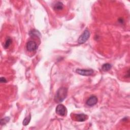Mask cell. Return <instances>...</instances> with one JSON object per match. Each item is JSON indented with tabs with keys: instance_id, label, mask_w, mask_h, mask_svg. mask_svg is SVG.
Listing matches in <instances>:
<instances>
[{
	"instance_id": "cell-3",
	"label": "cell",
	"mask_w": 130,
	"mask_h": 130,
	"mask_svg": "<svg viewBox=\"0 0 130 130\" xmlns=\"http://www.w3.org/2000/svg\"><path fill=\"white\" fill-rule=\"evenodd\" d=\"M56 113L60 116H66L67 114L66 107L62 104H59L56 107Z\"/></svg>"
},
{
	"instance_id": "cell-12",
	"label": "cell",
	"mask_w": 130,
	"mask_h": 130,
	"mask_svg": "<svg viewBox=\"0 0 130 130\" xmlns=\"http://www.w3.org/2000/svg\"><path fill=\"white\" fill-rule=\"evenodd\" d=\"M12 42V39L10 37L8 38L6 40V42L5 43V44H4V48L5 49L8 48L9 47V46H10V45L11 44Z\"/></svg>"
},
{
	"instance_id": "cell-9",
	"label": "cell",
	"mask_w": 130,
	"mask_h": 130,
	"mask_svg": "<svg viewBox=\"0 0 130 130\" xmlns=\"http://www.w3.org/2000/svg\"><path fill=\"white\" fill-rule=\"evenodd\" d=\"M30 35L32 37H38V38L41 37V34H40V32L36 30H32L30 32Z\"/></svg>"
},
{
	"instance_id": "cell-6",
	"label": "cell",
	"mask_w": 130,
	"mask_h": 130,
	"mask_svg": "<svg viewBox=\"0 0 130 130\" xmlns=\"http://www.w3.org/2000/svg\"><path fill=\"white\" fill-rule=\"evenodd\" d=\"M98 103V98L95 96H91L88 100L86 101V104L89 106H93L97 104Z\"/></svg>"
},
{
	"instance_id": "cell-4",
	"label": "cell",
	"mask_w": 130,
	"mask_h": 130,
	"mask_svg": "<svg viewBox=\"0 0 130 130\" xmlns=\"http://www.w3.org/2000/svg\"><path fill=\"white\" fill-rule=\"evenodd\" d=\"M76 72L82 76H89L92 75L94 71L93 69H77L76 70Z\"/></svg>"
},
{
	"instance_id": "cell-8",
	"label": "cell",
	"mask_w": 130,
	"mask_h": 130,
	"mask_svg": "<svg viewBox=\"0 0 130 130\" xmlns=\"http://www.w3.org/2000/svg\"><path fill=\"white\" fill-rule=\"evenodd\" d=\"M63 4L61 2H56L54 6H53V8H54V9L56 11H59V10H61L63 9Z\"/></svg>"
},
{
	"instance_id": "cell-5",
	"label": "cell",
	"mask_w": 130,
	"mask_h": 130,
	"mask_svg": "<svg viewBox=\"0 0 130 130\" xmlns=\"http://www.w3.org/2000/svg\"><path fill=\"white\" fill-rule=\"evenodd\" d=\"M38 48L37 43L33 41H29L27 44V49L30 52H32L36 50Z\"/></svg>"
},
{
	"instance_id": "cell-2",
	"label": "cell",
	"mask_w": 130,
	"mask_h": 130,
	"mask_svg": "<svg viewBox=\"0 0 130 130\" xmlns=\"http://www.w3.org/2000/svg\"><path fill=\"white\" fill-rule=\"evenodd\" d=\"M91 34L90 31L86 29L85 30L82 35L80 36L78 39V43L79 44H83L84 43H85L86 41L88 40V39L90 38Z\"/></svg>"
},
{
	"instance_id": "cell-1",
	"label": "cell",
	"mask_w": 130,
	"mask_h": 130,
	"mask_svg": "<svg viewBox=\"0 0 130 130\" xmlns=\"http://www.w3.org/2000/svg\"><path fill=\"white\" fill-rule=\"evenodd\" d=\"M68 95V89L64 87L60 88L56 92L54 97V101L56 103L62 102L66 98Z\"/></svg>"
},
{
	"instance_id": "cell-13",
	"label": "cell",
	"mask_w": 130,
	"mask_h": 130,
	"mask_svg": "<svg viewBox=\"0 0 130 130\" xmlns=\"http://www.w3.org/2000/svg\"><path fill=\"white\" fill-rule=\"evenodd\" d=\"M10 120V118L9 117H6L4 118L1 119V125H4L6 124L7 122H8Z\"/></svg>"
},
{
	"instance_id": "cell-11",
	"label": "cell",
	"mask_w": 130,
	"mask_h": 130,
	"mask_svg": "<svg viewBox=\"0 0 130 130\" xmlns=\"http://www.w3.org/2000/svg\"><path fill=\"white\" fill-rule=\"evenodd\" d=\"M31 115L30 114L29 116H27L24 120L23 121V124L25 126H26V125H28L29 123H30V122L31 121Z\"/></svg>"
},
{
	"instance_id": "cell-10",
	"label": "cell",
	"mask_w": 130,
	"mask_h": 130,
	"mask_svg": "<svg viewBox=\"0 0 130 130\" xmlns=\"http://www.w3.org/2000/svg\"><path fill=\"white\" fill-rule=\"evenodd\" d=\"M112 68V65L110 63H106L104 64L103 66H102V70L104 71H109Z\"/></svg>"
},
{
	"instance_id": "cell-7",
	"label": "cell",
	"mask_w": 130,
	"mask_h": 130,
	"mask_svg": "<svg viewBox=\"0 0 130 130\" xmlns=\"http://www.w3.org/2000/svg\"><path fill=\"white\" fill-rule=\"evenodd\" d=\"M75 119L76 121H80V122H83L85 120H86L88 118V116L83 114V113H81V114H76L75 115Z\"/></svg>"
},
{
	"instance_id": "cell-14",
	"label": "cell",
	"mask_w": 130,
	"mask_h": 130,
	"mask_svg": "<svg viewBox=\"0 0 130 130\" xmlns=\"http://www.w3.org/2000/svg\"><path fill=\"white\" fill-rule=\"evenodd\" d=\"M0 81H1V83H6V82H7V80H6V79L5 78V77H1V79H0Z\"/></svg>"
}]
</instances>
